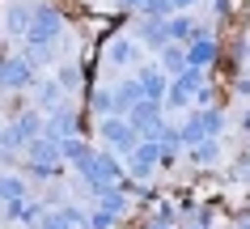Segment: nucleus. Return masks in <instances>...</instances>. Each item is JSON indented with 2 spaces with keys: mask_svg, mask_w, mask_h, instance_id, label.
Segmentation results:
<instances>
[{
  "mask_svg": "<svg viewBox=\"0 0 250 229\" xmlns=\"http://www.w3.org/2000/svg\"><path fill=\"white\" fill-rule=\"evenodd\" d=\"M102 136H106L115 148H136V145H140L136 127H132V123H123V119H106V123H102Z\"/></svg>",
  "mask_w": 250,
  "mask_h": 229,
  "instance_id": "1",
  "label": "nucleus"
},
{
  "mask_svg": "<svg viewBox=\"0 0 250 229\" xmlns=\"http://www.w3.org/2000/svg\"><path fill=\"white\" fill-rule=\"evenodd\" d=\"M30 77L34 72H30L26 60H4L0 64V85H30Z\"/></svg>",
  "mask_w": 250,
  "mask_h": 229,
  "instance_id": "2",
  "label": "nucleus"
},
{
  "mask_svg": "<svg viewBox=\"0 0 250 229\" xmlns=\"http://www.w3.org/2000/svg\"><path fill=\"white\" fill-rule=\"evenodd\" d=\"M166 89H170V85H166V77H161V72H145V77H140V94H145L148 102H161V94H166Z\"/></svg>",
  "mask_w": 250,
  "mask_h": 229,
  "instance_id": "3",
  "label": "nucleus"
},
{
  "mask_svg": "<svg viewBox=\"0 0 250 229\" xmlns=\"http://www.w3.org/2000/svg\"><path fill=\"white\" fill-rule=\"evenodd\" d=\"M191 89H199V72H195V68H191V72H183V77L174 81L170 102H187V98H191Z\"/></svg>",
  "mask_w": 250,
  "mask_h": 229,
  "instance_id": "4",
  "label": "nucleus"
},
{
  "mask_svg": "<svg viewBox=\"0 0 250 229\" xmlns=\"http://www.w3.org/2000/svg\"><path fill=\"white\" fill-rule=\"evenodd\" d=\"M68 225H81L77 212H47L39 216V229H68Z\"/></svg>",
  "mask_w": 250,
  "mask_h": 229,
  "instance_id": "5",
  "label": "nucleus"
},
{
  "mask_svg": "<svg viewBox=\"0 0 250 229\" xmlns=\"http://www.w3.org/2000/svg\"><path fill=\"white\" fill-rule=\"evenodd\" d=\"M187 64H191V68H204V64H212V42H208V39L191 42V51H187Z\"/></svg>",
  "mask_w": 250,
  "mask_h": 229,
  "instance_id": "6",
  "label": "nucleus"
},
{
  "mask_svg": "<svg viewBox=\"0 0 250 229\" xmlns=\"http://www.w3.org/2000/svg\"><path fill=\"white\" fill-rule=\"evenodd\" d=\"M132 60H136V42H127V39L110 42V64H132Z\"/></svg>",
  "mask_w": 250,
  "mask_h": 229,
  "instance_id": "7",
  "label": "nucleus"
},
{
  "mask_svg": "<svg viewBox=\"0 0 250 229\" xmlns=\"http://www.w3.org/2000/svg\"><path fill=\"white\" fill-rule=\"evenodd\" d=\"M21 195H26V183H21V178H0V200H21Z\"/></svg>",
  "mask_w": 250,
  "mask_h": 229,
  "instance_id": "8",
  "label": "nucleus"
},
{
  "mask_svg": "<svg viewBox=\"0 0 250 229\" xmlns=\"http://www.w3.org/2000/svg\"><path fill=\"white\" fill-rule=\"evenodd\" d=\"M145 9H148V13H161V17H166V13H170V0H145Z\"/></svg>",
  "mask_w": 250,
  "mask_h": 229,
  "instance_id": "9",
  "label": "nucleus"
},
{
  "mask_svg": "<svg viewBox=\"0 0 250 229\" xmlns=\"http://www.w3.org/2000/svg\"><path fill=\"white\" fill-rule=\"evenodd\" d=\"M60 85H64V89H72V85H77V68H64V72H60Z\"/></svg>",
  "mask_w": 250,
  "mask_h": 229,
  "instance_id": "10",
  "label": "nucleus"
},
{
  "mask_svg": "<svg viewBox=\"0 0 250 229\" xmlns=\"http://www.w3.org/2000/svg\"><path fill=\"white\" fill-rule=\"evenodd\" d=\"M187 4H195V0H170V9H187Z\"/></svg>",
  "mask_w": 250,
  "mask_h": 229,
  "instance_id": "11",
  "label": "nucleus"
},
{
  "mask_svg": "<svg viewBox=\"0 0 250 229\" xmlns=\"http://www.w3.org/2000/svg\"><path fill=\"white\" fill-rule=\"evenodd\" d=\"M123 4H136V0H123Z\"/></svg>",
  "mask_w": 250,
  "mask_h": 229,
  "instance_id": "12",
  "label": "nucleus"
}]
</instances>
